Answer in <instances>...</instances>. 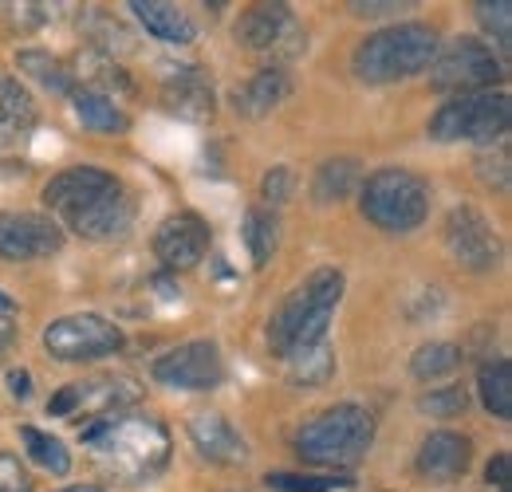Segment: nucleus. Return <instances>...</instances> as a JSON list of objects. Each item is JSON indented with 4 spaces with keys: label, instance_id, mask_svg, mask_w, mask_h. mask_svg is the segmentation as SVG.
<instances>
[{
    "label": "nucleus",
    "instance_id": "obj_5",
    "mask_svg": "<svg viewBox=\"0 0 512 492\" xmlns=\"http://www.w3.org/2000/svg\"><path fill=\"white\" fill-rule=\"evenodd\" d=\"M359 209L371 225H379L383 233H410L426 221L430 213V185L422 182L414 170L402 166H383L375 170L363 193H359Z\"/></svg>",
    "mask_w": 512,
    "mask_h": 492
},
{
    "label": "nucleus",
    "instance_id": "obj_39",
    "mask_svg": "<svg viewBox=\"0 0 512 492\" xmlns=\"http://www.w3.org/2000/svg\"><path fill=\"white\" fill-rule=\"evenodd\" d=\"M406 4H394V0H363V4H351L355 16H390V12H402Z\"/></svg>",
    "mask_w": 512,
    "mask_h": 492
},
{
    "label": "nucleus",
    "instance_id": "obj_36",
    "mask_svg": "<svg viewBox=\"0 0 512 492\" xmlns=\"http://www.w3.org/2000/svg\"><path fill=\"white\" fill-rule=\"evenodd\" d=\"M477 170H481V178L489 185H497V189H509V142L501 138L497 142V154H481L477 158Z\"/></svg>",
    "mask_w": 512,
    "mask_h": 492
},
{
    "label": "nucleus",
    "instance_id": "obj_8",
    "mask_svg": "<svg viewBox=\"0 0 512 492\" xmlns=\"http://www.w3.org/2000/svg\"><path fill=\"white\" fill-rule=\"evenodd\" d=\"M44 351L60 363L107 359V355L123 351V331L95 311H75V315H60L44 327Z\"/></svg>",
    "mask_w": 512,
    "mask_h": 492
},
{
    "label": "nucleus",
    "instance_id": "obj_14",
    "mask_svg": "<svg viewBox=\"0 0 512 492\" xmlns=\"http://www.w3.org/2000/svg\"><path fill=\"white\" fill-rule=\"evenodd\" d=\"M154 252L170 272L193 268L209 252V225L197 213H170L154 233Z\"/></svg>",
    "mask_w": 512,
    "mask_h": 492
},
{
    "label": "nucleus",
    "instance_id": "obj_16",
    "mask_svg": "<svg viewBox=\"0 0 512 492\" xmlns=\"http://www.w3.org/2000/svg\"><path fill=\"white\" fill-rule=\"evenodd\" d=\"M162 103L182 119H209L213 83L197 63H162Z\"/></svg>",
    "mask_w": 512,
    "mask_h": 492
},
{
    "label": "nucleus",
    "instance_id": "obj_6",
    "mask_svg": "<svg viewBox=\"0 0 512 492\" xmlns=\"http://www.w3.org/2000/svg\"><path fill=\"white\" fill-rule=\"evenodd\" d=\"M512 123V103L505 91H477L457 95L438 107L430 119V138L438 142H493L505 138Z\"/></svg>",
    "mask_w": 512,
    "mask_h": 492
},
{
    "label": "nucleus",
    "instance_id": "obj_26",
    "mask_svg": "<svg viewBox=\"0 0 512 492\" xmlns=\"http://www.w3.org/2000/svg\"><path fill=\"white\" fill-rule=\"evenodd\" d=\"M75 115L79 123L91 126V130H103V134H123L130 126L127 111L107 99V95H95V91H75Z\"/></svg>",
    "mask_w": 512,
    "mask_h": 492
},
{
    "label": "nucleus",
    "instance_id": "obj_31",
    "mask_svg": "<svg viewBox=\"0 0 512 492\" xmlns=\"http://www.w3.org/2000/svg\"><path fill=\"white\" fill-rule=\"evenodd\" d=\"M87 36H91L95 52H99V56H111V60H115V48H119V52H130V48H134V36H130L119 20H111L103 8H91V12H87Z\"/></svg>",
    "mask_w": 512,
    "mask_h": 492
},
{
    "label": "nucleus",
    "instance_id": "obj_17",
    "mask_svg": "<svg viewBox=\"0 0 512 492\" xmlns=\"http://www.w3.org/2000/svg\"><path fill=\"white\" fill-rule=\"evenodd\" d=\"M130 221H134V201L119 185V189L103 193L99 201H91L87 209H79L75 217H67V229L79 233L83 241H115L127 233Z\"/></svg>",
    "mask_w": 512,
    "mask_h": 492
},
{
    "label": "nucleus",
    "instance_id": "obj_28",
    "mask_svg": "<svg viewBox=\"0 0 512 492\" xmlns=\"http://www.w3.org/2000/svg\"><path fill=\"white\" fill-rule=\"evenodd\" d=\"M16 63H20V71L24 75H32L44 91H56V95H64L71 91V83H75V75H71V67L64 60H56L52 52H40V48H24V52H16Z\"/></svg>",
    "mask_w": 512,
    "mask_h": 492
},
{
    "label": "nucleus",
    "instance_id": "obj_30",
    "mask_svg": "<svg viewBox=\"0 0 512 492\" xmlns=\"http://www.w3.org/2000/svg\"><path fill=\"white\" fill-rule=\"evenodd\" d=\"M245 245L253 252L256 268L272 260V252L280 245V221H276V213H268V209H249V217H245Z\"/></svg>",
    "mask_w": 512,
    "mask_h": 492
},
{
    "label": "nucleus",
    "instance_id": "obj_22",
    "mask_svg": "<svg viewBox=\"0 0 512 492\" xmlns=\"http://www.w3.org/2000/svg\"><path fill=\"white\" fill-rule=\"evenodd\" d=\"M36 123V99L28 95V87H20V79L0 75V130L16 142V134L32 130Z\"/></svg>",
    "mask_w": 512,
    "mask_h": 492
},
{
    "label": "nucleus",
    "instance_id": "obj_37",
    "mask_svg": "<svg viewBox=\"0 0 512 492\" xmlns=\"http://www.w3.org/2000/svg\"><path fill=\"white\" fill-rule=\"evenodd\" d=\"M0 492H32V477L16 453L0 449Z\"/></svg>",
    "mask_w": 512,
    "mask_h": 492
},
{
    "label": "nucleus",
    "instance_id": "obj_18",
    "mask_svg": "<svg viewBox=\"0 0 512 492\" xmlns=\"http://www.w3.org/2000/svg\"><path fill=\"white\" fill-rule=\"evenodd\" d=\"M190 441L209 465H241L249 457L245 437L233 430L225 414H193L190 418Z\"/></svg>",
    "mask_w": 512,
    "mask_h": 492
},
{
    "label": "nucleus",
    "instance_id": "obj_20",
    "mask_svg": "<svg viewBox=\"0 0 512 492\" xmlns=\"http://www.w3.org/2000/svg\"><path fill=\"white\" fill-rule=\"evenodd\" d=\"M288 95H292V79H288L280 67H268V71H256L249 83L233 87V107H237V115H245V119H264V115L276 111Z\"/></svg>",
    "mask_w": 512,
    "mask_h": 492
},
{
    "label": "nucleus",
    "instance_id": "obj_35",
    "mask_svg": "<svg viewBox=\"0 0 512 492\" xmlns=\"http://www.w3.org/2000/svg\"><path fill=\"white\" fill-rule=\"evenodd\" d=\"M418 406H422L430 418H457V414H465L469 394H465L461 386H442V390H430Z\"/></svg>",
    "mask_w": 512,
    "mask_h": 492
},
{
    "label": "nucleus",
    "instance_id": "obj_38",
    "mask_svg": "<svg viewBox=\"0 0 512 492\" xmlns=\"http://www.w3.org/2000/svg\"><path fill=\"white\" fill-rule=\"evenodd\" d=\"M292 189H296V174H292L288 166H272V170L264 174V182H260L264 201H272V205H284V201L292 197Z\"/></svg>",
    "mask_w": 512,
    "mask_h": 492
},
{
    "label": "nucleus",
    "instance_id": "obj_43",
    "mask_svg": "<svg viewBox=\"0 0 512 492\" xmlns=\"http://www.w3.org/2000/svg\"><path fill=\"white\" fill-rule=\"evenodd\" d=\"M16 308V304H12V300H8V296H4V292H0V315H8V311Z\"/></svg>",
    "mask_w": 512,
    "mask_h": 492
},
{
    "label": "nucleus",
    "instance_id": "obj_7",
    "mask_svg": "<svg viewBox=\"0 0 512 492\" xmlns=\"http://www.w3.org/2000/svg\"><path fill=\"white\" fill-rule=\"evenodd\" d=\"M501 75H505L501 60L477 36H453L449 44H438V56L430 63V83L438 91H461V95L489 91L493 83H501Z\"/></svg>",
    "mask_w": 512,
    "mask_h": 492
},
{
    "label": "nucleus",
    "instance_id": "obj_4",
    "mask_svg": "<svg viewBox=\"0 0 512 492\" xmlns=\"http://www.w3.org/2000/svg\"><path fill=\"white\" fill-rule=\"evenodd\" d=\"M438 56V32L430 24H390L355 48V75L363 83H398L426 71Z\"/></svg>",
    "mask_w": 512,
    "mask_h": 492
},
{
    "label": "nucleus",
    "instance_id": "obj_13",
    "mask_svg": "<svg viewBox=\"0 0 512 492\" xmlns=\"http://www.w3.org/2000/svg\"><path fill=\"white\" fill-rule=\"evenodd\" d=\"M64 248V229L44 213H0V256L36 260Z\"/></svg>",
    "mask_w": 512,
    "mask_h": 492
},
{
    "label": "nucleus",
    "instance_id": "obj_40",
    "mask_svg": "<svg viewBox=\"0 0 512 492\" xmlns=\"http://www.w3.org/2000/svg\"><path fill=\"white\" fill-rule=\"evenodd\" d=\"M489 485L509 492V453H497V457H493V465H489Z\"/></svg>",
    "mask_w": 512,
    "mask_h": 492
},
{
    "label": "nucleus",
    "instance_id": "obj_45",
    "mask_svg": "<svg viewBox=\"0 0 512 492\" xmlns=\"http://www.w3.org/2000/svg\"><path fill=\"white\" fill-rule=\"evenodd\" d=\"M8 142H12V138H8V134H4V130H0V146H8Z\"/></svg>",
    "mask_w": 512,
    "mask_h": 492
},
{
    "label": "nucleus",
    "instance_id": "obj_3",
    "mask_svg": "<svg viewBox=\"0 0 512 492\" xmlns=\"http://www.w3.org/2000/svg\"><path fill=\"white\" fill-rule=\"evenodd\" d=\"M371 441L375 418L355 402H339L304 422V430L296 433V453L320 469H355L367 457Z\"/></svg>",
    "mask_w": 512,
    "mask_h": 492
},
{
    "label": "nucleus",
    "instance_id": "obj_12",
    "mask_svg": "<svg viewBox=\"0 0 512 492\" xmlns=\"http://www.w3.org/2000/svg\"><path fill=\"white\" fill-rule=\"evenodd\" d=\"M138 398V382L134 378H91V382H71L64 386L52 402H48V414L52 418H75V414H111V410H123Z\"/></svg>",
    "mask_w": 512,
    "mask_h": 492
},
{
    "label": "nucleus",
    "instance_id": "obj_25",
    "mask_svg": "<svg viewBox=\"0 0 512 492\" xmlns=\"http://www.w3.org/2000/svg\"><path fill=\"white\" fill-rule=\"evenodd\" d=\"M477 390L489 414L512 418V363L509 359H489L477 370Z\"/></svg>",
    "mask_w": 512,
    "mask_h": 492
},
{
    "label": "nucleus",
    "instance_id": "obj_15",
    "mask_svg": "<svg viewBox=\"0 0 512 492\" xmlns=\"http://www.w3.org/2000/svg\"><path fill=\"white\" fill-rule=\"evenodd\" d=\"M119 185L123 182L115 174H107L99 166H71V170L56 174L52 182L44 185V201H48L52 213H60L67 221V217H75L79 209H87L91 201H99L103 193H111Z\"/></svg>",
    "mask_w": 512,
    "mask_h": 492
},
{
    "label": "nucleus",
    "instance_id": "obj_1",
    "mask_svg": "<svg viewBox=\"0 0 512 492\" xmlns=\"http://www.w3.org/2000/svg\"><path fill=\"white\" fill-rule=\"evenodd\" d=\"M83 445L91 457L119 481L142 485L158 477L170 461V430L158 418L146 414H115V418H95L83 430Z\"/></svg>",
    "mask_w": 512,
    "mask_h": 492
},
{
    "label": "nucleus",
    "instance_id": "obj_41",
    "mask_svg": "<svg viewBox=\"0 0 512 492\" xmlns=\"http://www.w3.org/2000/svg\"><path fill=\"white\" fill-rule=\"evenodd\" d=\"M8 386H12V394L24 402V398L32 394V374H28V370H8Z\"/></svg>",
    "mask_w": 512,
    "mask_h": 492
},
{
    "label": "nucleus",
    "instance_id": "obj_2",
    "mask_svg": "<svg viewBox=\"0 0 512 492\" xmlns=\"http://www.w3.org/2000/svg\"><path fill=\"white\" fill-rule=\"evenodd\" d=\"M343 300V272L339 268H316L300 288L284 296L268 323V343L276 355H296L304 347H316L327 339L331 315Z\"/></svg>",
    "mask_w": 512,
    "mask_h": 492
},
{
    "label": "nucleus",
    "instance_id": "obj_10",
    "mask_svg": "<svg viewBox=\"0 0 512 492\" xmlns=\"http://www.w3.org/2000/svg\"><path fill=\"white\" fill-rule=\"evenodd\" d=\"M154 378L170 390H190V394H205L213 386H221L225 378V359L221 347L213 339H190L170 347L166 355L154 359Z\"/></svg>",
    "mask_w": 512,
    "mask_h": 492
},
{
    "label": "nucleus",
    "instance_id": "obj_21",
    "mask_svg": "<svg viewBox=\"0 0 512 492\" xmlns=\"http://www.w3.org/2000/svg\"><path fill=\"white\" fill-rule=\"evenodd\" d=\"M469 457H473V445L469 437L453 430L430 433L418 449V473L426 477H461L469 469Z\"/></svg>",
    "mask_w": 512,
    "mask_h": 492
},
{
    "label": "nucleus",
    "instance_id": "obj_44",
    "mask_svg": "<svg viewBox=\"0 0 512 492\" xmlns=\"http://www.w3.org/2000/svg\"><path fill=\"white\" fill-rule=\"evenodd\" d=\"M60 492H103V489H95V485H71V489H60Z\"/></svg>",
    "mask_w": 512,
    "mask_h": 492
},
{
    "label": "nucleus",
    "instance_id": "obj_27",
    "mask_svg": "<svg viewBox=\"0 0 512 492\" xmlns=\"http://www.w3.org/2000/svg\"><path fill=\"white\" fill-rule=\"evenodd\" d=\"M284 363H288V378L296 386H323L335 374V347L323 339L316 347H304V351L288 355Z\"/></svg>",
    "mask_w": 512,
    "mask_h": 492
},
{
    "label": "nucleus",
    "instance_id": "obj_19",
    "mask_svg": "<svg viewBox=\"0 0 512 492\" xmlns=\"http://www.w3.org/2000/svg\"><path fill=\"white\" fill-rule=\"evenodd\" d=\"M130 12L138 16V24L162 40V44H178L186 48L197 40V24L190 20V12H182L178 4H166V0H130Z\"/></svg>",
    "mask_w": 512,
    "mask_h": 492
},
{
    "label": "nucleus",
    "instance_id": "obj_11",
    "mask_svg": "<svg viewBox=\"0 0 512 492\" xmlns=\"http://www.w3.org/2000/svg\"><path fill=\"white\" fill-rule=\"evenodd\" d=\"M446 248L449 256L469 268V272H489L501 260V241L493 233V225L473 209V205H457L446 217Z\"/></svg>",
    "mask_w": 512,
    "mask_h": 492
},
{
    "label": "nucleus",
    "instance_id": "obj_42",
    "mask_svg": "<svg viewBox=\"0 0 512 492\" xmlns=\"http://www.w3.org/2000/svg\"><path fill=\"white\" fill-rule=\"evenodd\" d=\"M12 339H16V327L8 323V315H0V351H4Z\"/></svg>",
    "mask_w": 512,
    "mask_h": 492
},
{
    "label": "nucleus",
    "instance_id": "obj_24",
    "mask_svg": "<svg viewBox=\"0 0 512 492\" xmlns=\"http://www.w3.org/2000/svg\"><path fill=\"white\" fill-rule=\"evenodd\" d=\"M79 79H83V91H95L107 99H115V91L130 95V75L111 56H99V52L79 56Z\"/></svg>",
    "mask_w": 512,
    "mask_h": 492
},
{
    "label": "nucleus",
    "instance_id": "obj_32",
    "mask_svg": "<svg viewBox=\"0 0 512 492\" xmlns=\"http://www.w3.org/2000/svg\"><path fill=\"white\" fill-rule=\"evenodd\" d=\"M457 367H461V351H457L453 343H426V347H418L414 359H410L414 378H422V382L446 378V374H453Z\"/></svg>",
    "mask_w": 512,
    "mask_h": 492
},
{
    "label": "nucleus",
    "instance_id": "obj_29",
    "mask_svg": "<svg viewBox=\"0 0 512 492\" xmlns=\"http://www.w3.org/2000/svg\"><path fill=\"white\" fill-rule=\"evenodd\" d=\"M20 441H24L28 457H32L40 469H48V473H56V477H64L67 469H71V453H67V445L60 437L24 426V430H20Z\"/></svg>",
    "mask_w": 512,
    "mask_h": 492
},
{
    "label": "nucleus",
    "instance_id": "obj_9",
    "mask_svg": "<svg viewBox=\"0 0 512 492\" xmlns=\"http://www.w3.org/2000/svg\"><path fill=\"white\" fill-rule=\"evenodd\" d=\"M237 44L256 56H272V60H296L308 52V36L296 20V12L288 4H253L241 12L237 20Z\"/></svg>",
    "mask_w": 512,
    "mask_h": 492
},
{
    "label": "nucleus",
    "instance_id": "obj_33",
    "mask_svg": "<svg viewBox=\"0 0 512 492\" xmlns=\"http://www.w3.org/2000/svg\"><path fill=\"white\" fill-rule=\"evenodd\" d=\"M264 485L276 492H339V489H351V481L347 477H335V473H327V477H312V473H268L264 477Z\"/></svg>",
    "mask_w": 512,
    "mask_h": 492
},
{
    "label": "nucleus",
    "instance_id": "obj_23",
    "mask_svg": "<svg viewBox=\"0 0 512 492\" xmlns=\"http://www.w3.org/2000/svg\"><path fill=\"white\" fill-rule=\"evenodd\" d=\"M355 185H359V162L355 158H327L320 170H316L312 197H316V205H331V201L351 197Z\"/></svg>",
    "mask_w": 512,
    "mask_h": 492
},
{
    "label": "nucleus",
    "instance_id": "obj_34",
    "mask_svg": "<svg viewBox=\"0 0 512 492\" xmlns=\"http://www.w3.org/2000/svg\"><path fill=\"white\" fill-rule=\"evenodd\" d=\"M477 20L485 24V32L509 52V44H512V4L509 0H497V4H477Z\"/></svg>",
    "mask_w": 512,
    "mask_h": 492
}]
</instances>
